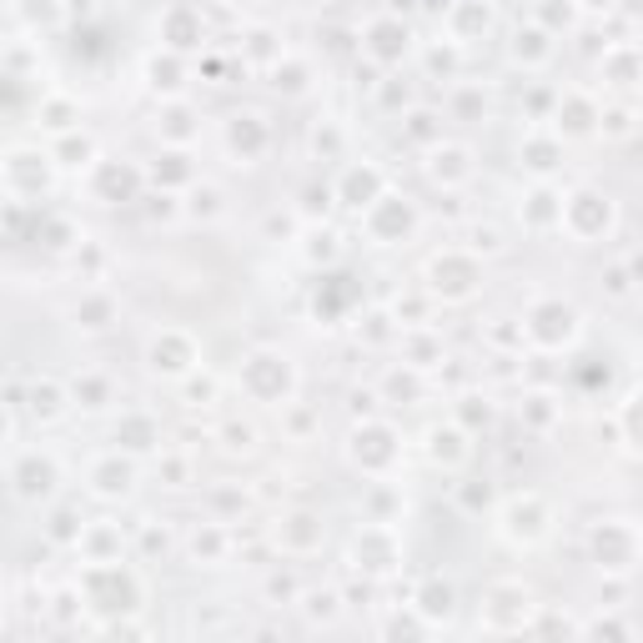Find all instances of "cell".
Returning a JSON list of instances; mask_svg holds the SVG:
<instances>
[{
    "mask_svg": "<svg viewBox=\"0 0 643 643\" xmlns=\"http://www.w3.org/2000/svg\"><path fill=\"white\" fill-rule=\"evenodd\" d=\"M619 197L613 191H604V186H573V191H563V211H558V232L569 236V242H578V247H598V242H613L619 236Z\"/></svg>",
    "mask_w": 643,
    "mask_h": 643,
    "instance_id": "6da1fadb",
    "label": "cell"
},
{
    "mask_svg": "<svg viewBox=\"0 0 643 643\" xmlns=\"http://www.w3.org/2000/svg\"><path fill=\"white\" fill-rule=\"evenodd\" d=\"M583 548H588V563L598 573H623V578H639L643 563V533L633 513H604V518L588 523L583 533Z\"/></svg>",
    "mask_w": 643,
    "mask_h": 643,
    "instance_id": "7a4b0ae2",
    "label": "cell"
},
{
    "mask_svg": "<svg viewBox=\"0 0 643 643\" xmlns=\"http://www.w3.org/2000/svg\"><path fill=\"white\" fill-rule=\"evenodd\" d=\"M523 337L543 352H569L583 337V312L569 297H538L523 312Z\"/></svg>",
    "mask_w": 643,
    "mask_h": 643,
    "instance_id": "3957f363",
    "label": "cell"
},
{
    "mask_svg": "<svg viewBox=\"0 0 643 643\" xmlns=\"http://www.w3.org/2000/svg\"><path fill=\"white\" fill-rule=\"evenodd\" d=\"M553 523H558V513L543 493H523L503 507V523H498V528H503V538L513 548H538L553 538Z\"/></svg>",
    "mask_w": 643,
    "mask_h": 643,
    "instance_id": "277c9868",
    "label": "cell"
},
{
    "mask_svg": "<svg viewBox=\"0 0 643 643\" xmlns=\"http://www.w3.org/2000/svg\"><path fill=\"white\" fill-rule=\"evenodd\" d=\"M533 608H538V598H533L528 583L503 578V583L488 588V598H482V629L488 633H528Z\"/></svg>",
    "mask_w": 643,
    "mask_h": 643,
    "instance_id": "5b68a950",
    "label": "cell"
},
{
    "mask_svg": "<svg viewBox=\"0 0 643 643\" xmlns=\"http://www.w3.org/2000/svg\"><path fill=\"white\" fill-rule=\"evenodd\" d=\"M598 106H604V101H598L594 91H583V86L558 91L553 112H548L553 137L558 141H594L598 137Z\"/></svg>",
    "mask_w": 643,
    "mask_h": 643,
    "instance_id": "8992f818",
    "label": "cell"
},
{
    "mask_svg": "<svg viewBox=\"0 0 643 643\" xmlns=\"http://www.w3.org/2000/svg\"><path fill=\"white\" fill-rule=\"evenodd\" d=\"M643 81V50L639 40H604V56H598V86L604 96H639Z\"/></svg>",
    "mask_w": 643,
    "mask_h": 643,
    "instance_id": "52a82bcc",
    "label": "cell"
},
{
    "mask_svg": "<svg viewBox=\"0 0 643 643\" xmlns=\"http://www.w3.org/2000/svg\"><path fill=\"white\" fill-rule=\"evenodd\" d=\"M428 277H433V292H443L447 302H468L472 292L482 287V267L472 257H463V252L437 257L433 267H428Z\"/></svg>",
    "mask_w": 643,
    "mask_h": 643,
    "instance_id": "ba28073f",
    "label": "cell"
},
{
    "mask_svg": "<svg viewBox=\"0 0 643 643\" xmlns=\"http://www.w3.org/2000/svg\"><path fill=\"white\" fill-rule=\"evenodd\" d=\"M598 137H604L608 147H629V141L639 137V101L604 96V106H598Z\"/></svg>",
    "mask_w": 643,
    "mask_h": 643,
    "instance_id": "9c48e42d",
    "label": "cell"
},
{
    "mask_svg": "<svg viewBox=\"0 0 643 643\" xmlns=\"http://www.w3.org/2000/svg\"><path fill=\"white\" fill-rule=\"evenodd\" d=\"M639 287H643V272H639V252H633V247H623L619 257L604 261V297L608 302L629 307V302L639 297Z\"/></svg>",
    "mask_w": 643,
    "mask_h": 643,
    "instance_id": "30bf717a",
    "label": "cell"
},
{
    "mask_svg": "<svg viewBox=\"0 0 643 643\" xmlns=\"http://www.w3.org/2000/svg\"><path fill=\"white\" fill-rule=\"evenodd\" d=\"M518 166H528L533 182H553V176L563 172V141H558L553 131H533L518 147Z\"/></svg>",
    "mask_w": 643,
    "mask_h": 643,
    "instance_id": "8fae6325",
    "label": "cell"
},
{
    "mask_svg": "<svg viewBox=\"0 0 643 643\" xmlns=\"http://www.w3.org/2000/svg\"><path fill=\"white\" fill-rule=\"evenodd\" d=\"M247 387H252V397H287L292 393V367H287V358H277V352L247 358Z\"/></svg>",
    "mask_w": 643,
    "mask_h": 643,
    "instance_id": "7c38bea8",
    "label": "cell"
},
{
    "mask_svg": "<svg viewBox=\"0 0 643 643\" xmlns=\"http://www.w3.org/2000/svg\"><path fill=\"white\" fill-rule=\"evenodd\" d=\"M558 211H563V191L553 182H533L518 217L528 222V232H558Z\"/></svg>",
    "mask_w": 643,
    "mask_h": 643,
    "instance_id": "4fadbf2b",
    "label": "cell"
},
{
    "mask_svg": "<svg viewBox=\"0 0 643 643\" xmlns=\"http://www.w3.org/2000/svg\"><path fill=\"white\" fill-rule=\"evenodd\" d=\"M578 639L633 643L639 639V619H633V608H598L594 619H578Z\"/></svg>",
    "mask_w": 643,
    "mask_h": 643,
    "instance_id": "5bb4252c",
    "label": "cell"
},
{
    "mask_svg": "<svg viewBox=\"0 0 643 643\" xmlns=\"http://www.w3.org/2000/svg\"><path fill=\"white\" fill-rule=\"evenodd\" d=\"M412 608H418L428 623H447L453 613H458V594H453V583L428 578V583L418 588V598H412Z\"/></svg>",
    "mask_w": 643,
    "mask_h": 643,
    "instance_id": "9a60e30c",
    "label": "cell"
},
{
    "mask_svg": "<svg viewBox=\"0 0 643 643\" xmlns=\"http://www.w3.org/2000/svg\"><path fill=\"white\" fill-rule=\"evenodd\" d=\"M553 36H548L543 25H523L518 36H513V61L518 66H528V71H538V66H548L553 61Z\"/></svg>",
    "mask_w": 643,
    "mask_h": 643,
    "instance_id": "2e32d148",
    "label": "cell"
},
{
    "mask_svg": "<svg viewBox=\"0 0 643 643\" xmlns=\"http://www.w3.org/2000/svg\"><path fill=\"white\" fill-rule=\"evenodd\" d=\"M15 493L31 498V503H36V498H50V493H56V463H50V458L21 463V468H15Z\"/></svg>",
    "mask_w": 643,
    "mask_h": 643,
    "instance_id": "e0dca14e",
    "label": "cell"
},
{
    "mask_svg": "<svg viewBox=\"0 0 643 643\" xmlns=\"http://www.w3.org/2000/svg\"><path fill=\"white\" fill-rule=\"evenodd\" d=\"M131 478H137V472L116 458H101L96 468H91V482H96L101 498H131Z\"/></svg>",
    "mask_w": 643,
    "mask_h": 643,
    "instance_id": "ac0fdd59",
    "label": "cell"
},
{
    "mask_svg": "<svg viewBox=\"0 0 643 643\" xmlns=\"http://www.w3.org/2000/svg\"><path fill=\"white\" fill-rule=\"evenodd\" d=\"M523 418H528L533 433L543 437V433H553V428H558V418H563V402H558L553 393H528V397H523Z\"/></svg>",
    "mask_w": 643,
    "mask_h": 643,
    "instance_id": "d6986e66",
    "label": "cell"
},
{
    "mask_svg": "<svg viewBox=\"0 0 643 643\" xmlns=\"http://www.w3.org/2000/svg\"><path fill=\"white\" fill-rule=\"evenodd\" d=\"M428 458L458 468V463L468 458V437H463L458 428H433V433H428Z\"/></svg>",
    "mask_w": 643,
    "mask_h": 643,
    "instance_id": "ffe728a7",
    "label": "cell"
},
{
    "mask_svg": "<svg viewBox=\"0 0 643 643\" xmlns=\"http://www.w3.org/2000/svg\"><path fill=\"white\" fill-rule=\"evenodd\" d=\"M372 36V50L383 56V61H397V56H408V25H397V21H377L367 31Z\"/></svg>",
    "mask_w": 643,
    "mask_h": 643,
    "instance_id": "44dd1931",
    "label": "cell"
},
{
    "mask_svg": "<svg viewBox=\"0 0 643 643\" xmlns=\"http://www.w3.org/2000/svg\"><path fill=\"white\" fill-rule=\"evenodd\" d=\"M287 523H292V528H287V533H277V538H282V543L292 548V553H312V548H317V538H322V533L312 528L317 518H312V513H292Z\"/></svg>",
    "mask_w": 643,
    "mask_h": 643,
    "instance_id": "7402d4cb",
    "label": "cell"
},
{
    "mask_svg": "<svg viewBox=\"0 0 643 643\" xmlns=\"http://www.w3.org/2000/svg\"><path fill=\"white\" fill-rule=\"evenodd\" d=\"M633 583H639V578L604 573V583H598V608H633Z\"/></svg>",
    "mask_w": 643,
    "mask_h": 643,
    "instance_id": "603a6c76",
    "label": "cell"
},
{
    "mask_svg": "<svg viewBox=\"0 0 643 643\" xmlns=\"http://www.w3.org/2000/svg\"><path fill=\"white\" fill-rule=\"evenodd\" d=\"M468 161H472V151H468V147H447V151H437L433 176H437V182H463V176L472 172Z\"/></svg>",
    "mask_w": 643,
    "mask_h": 643,
    "instance_id": "cb8c5ba5",
    "label": "cell"
},
{
    "mask_svg": "<svg viewBox=\"0 0 643 643\" xmlns=\"http://www.w3.org/2000/svg\"><path fill=\"white\" fill-rule=\"evenodd\" d=\"M197 36H201V25L186 11H172V46H197Z\"/></svg>",
    "mask_w": 643,
    "mask_h": 643,
    "instance_id": "d4e9b609",
    "label": "cell"
},
{
    "mask_svg": "<svg viewBox=\"0 0 643 643\" xmlns=\"http://www.w3.org/2000/svg\"><path fill=\"white\" fill-rule=\"evenodd\" d=\"M312 613V619H322V623H332L337 619V594H312L307 604H302Z\"/></svg>",
    "mask_w": 643,
    "mask_h": 643,
    "instance_id": "484cf974",
    "label": "cell"
},
{
    "mask_svg": "<svg viewBox=\"0 0 643 643\" xmlns=\"http://www.w3.org/2000/svg\"><path fill=\"white\" fill-rule=\"evenodd\" d=\"M578 11H588V15H604V21H613L619 15V0H573Z\"/></svg>",
    "mask_w": 643,
    "mask_h": 643,
    "instance_id": "4316f807",
    "label": "cell"
}]
</instances>
